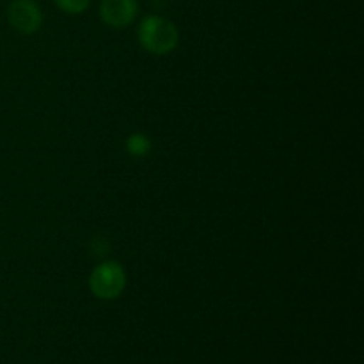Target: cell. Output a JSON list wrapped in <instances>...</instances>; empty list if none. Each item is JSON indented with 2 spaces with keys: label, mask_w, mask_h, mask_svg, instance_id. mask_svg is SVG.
Listing matches in <instances>:
<instances>
[{
  "label": "cell",
  "mask_w": 364,
  "mask_h": 364,
  "mask_svg": "<svg viewBox=\"0 0 364 364\" xmlns=\"http://www.w3.org/2000/svg\"><path fill=\"white\" fill-rule=\"evenodd\" d=\"M124 281L127 277H124L123 267L116 262H105L92 270L89 287L96 297L109 301V299H116L123 291Z\"/></svg>",
  "instance_id": "obj_2"
},
{
  "label": "cell",
  "mask_w": 364,
  "mask_h": 364,
  "mask_svg": "<svg viewBox=\"0 0 364 364\" xmlns=\"http://www.w3.org/2000/svg\"><path fill=\"white\" fill-rule=\"evenodd\" d=\"M9 16L11 25H13L16 31L23 32V34H32V32L38 31L41 27L43 14L41 9L36 2L32 0H14L9 6Z\"/></svg>",
  "instance_id": "obj_3"
},
{
  "label": "cell",
  "mask_w": 364,
  "mask_h": 364,
  "mask_svg": "<svg viewBox=\"0 0 364 364\" xmlns=\"http://www.w3.org/2000/svg\"><path fill=\"white\" fill-rule=\"evenodd\" d=\"M149 148H151V142H149V139L144 134H134L128 137L127 149L132 156L148 155Z\"/></svg>",
  "instance_id": "obj_5"
},
{
  "label": "cell",
  "mask_w": 364,
  "mask_h": 364,
  "mask_svg": "<svg viewBox=\"0 0 364 364\" xmlns=\"http://www.w3.org/2000/svg\"><path fill=\"white\" fill-rule=\"evenodd\" d=\"M103 21L110 27H127L137 14L135 0H103L100 7Z\"/></svg>",
  "instance_id": "obj_4"
},
{
  "label": "cell",
  "mask_w": 364,
  "mask_h": 364,
  "mask_svg": "<svg viewBox=\"0 0 364 364\" xmlns=\"http://www.w3.org/2000/svg\"><path fill=\"white\" fill-rule=\"evenodd\" d=\"M139 41L148 52L162 55L176 46L178 31L166 18L148 16L139 27Z\"/></svg>",
  "instance_id": "obj_1"
},
{
  "label": "cell",
  "mask_w": 364,
  "mask_h": 364,
  "mask_svg": "<svg viewBox=\"0 0 364 364\" xmlns=\"http://www.w3.org/2000/svg\"><path fill=\"white\" fill-rule=\"evenodd\" d=\"M55 2L57 6H59L63 11H66V13L77 14V13H84V11L87 9L91 0H55Z\"/></svg>",
  "instance_id": "obj_6"
}]
</instances>
